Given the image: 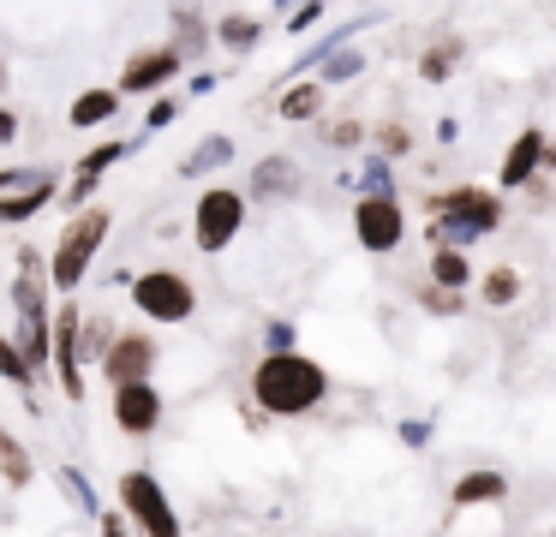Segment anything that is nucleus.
<instances>
[{
    "mask_svg": "<svg viewBox=\"0 0 556 537\" xmlns=\"http://www.w3.org/2000/svg\"><path fill=\"white\" fill-rule=\"evenodd\" d=\"M109 412H114V430H121V436L144 442V436H156V430H162V412H168V406H162L156 382H126V388H114Z\"/></svg>",
    "mask_w": 556,
    "mask_h": 537,
    "instance_id": "nucleus-11",
    "label": "nucleus"
},
{
    "mask_svg": "<svg viewBox=\"0 0 556 537\" xmlns=\"http://www.w3.org/2000/svg\"><path fill=\"white\" fill-rule=\"evenodd\" d=\"M233 162V138H204L198 150H186L180 155V179H204V174H216V167H228Z\"/></svg>",
    "mask_w": 556,
    "mask_h": 537,
    "instance_id": "nucleus-24",
    "label": "nucleus"
},
{
    "mask_svg": "<svg viewBox=\"0 0 556 537\" xmlns=\"http://www.w3.org/2000/svg\"><path fill=\"white\" fill-rule=\"evenodd\" d=\"M180 72H186V60L174 54L168 42H156V48H138V54L126 60L114 90H121V102L126 95H150V102H156V95H168V84L180 78Z\"/></svg>",
    "mask_w": 556,
    "mask_h": 537,
    "instance_id": "nucleus-10",
    "label": "nucleus"
},
{
    "mask_svg": "<svg viewBox=\"0 0 556 537\" xmlns=\"http://www.w3.org/2000/svg\"><path fill=\"white\" fill-rule=\"evenodd\" d=\"M324 95H329V90H324L317 78H300V84H288V90L276 95V114L288 119V126H305V119L324 114Z\"/></svg>",
    "mask_w": 556,
    "mask_h": 537,
    "instance_id": "nucleus-18",
    "label": "nucleus"
},
{
    "mask_svg": "<svg viewBox=\"0 0 556 537\" xmlns=\"http://www.w3.org/2000/svg\"><path fill=\"white\" fill-rule=\"evenodd\" d=\"M544 126H527V131H515V143L503 150V167H496V197L503 191H527L532 179L544 174Z\"/></svg>",
    "mask_w": 556,
    "mask_h": 537,
    "instance_id": "nucleus-12",
    "label": "nucleus"
},
{
    "mask_svg": "<svg viewBox=\"0 0 556 537\" xmlns=\"http://www.w3.org/2000/svg\"><path fill=\"white\" fill-rule=\"evenodd\" d=\"M264 197V203H281V197H300V162L293 155H264L245 179V203Z\"/></svg>",
    "mask_w": 556,
    "mask_h": 537,
    "instance_id": "nucleus-14",
    "label": "nucleus"
},
{
    "mask_svg": "<svg viewBox=\"0 0 556 537\" xmlns=\"http://www.w3.org/2000/svg\"><path fill=\"white\" fill-rule=\"evenodd\" d=\"M329 388H336L329 370L312 353H300V346L293 353H264L252 365V406L264 418H281V424L288 418H312L329 400Z\"/></svg>",
    "mask_w": 556,
    "mask_h": 537,
    "instance_id": "nucleus-1",
    "label": "nucleus"
},
{
    "mask_svg": "<svg viewBox=\"0 0 556 537\" xmlns=\"http://www.w3.org/2000/svg\"><path fill=\"white\" fill-rule=\"evenodd\" d=\"M0 382H13V388L25 394V406L37 412V370L25 365V353L13 346V334H0Z\"/></svg>",
    "mask_w": 556,
    "mask_h": 537,
    "instance_id": "nucleus-25",
    "label": "nucleus"
},
{
    "mask_svg": "<svg viewBox=\"0 0 556 537\" xmlns=\"http://www.w3.org/2000/svg\"><path fill=\"white\" fill-rule=\"evenodd\" d=\"M156 365H162L156 334L121 329V334H114V346H109V358L97 365V376L109 382V388H126V382H150V376H156Z\"/></svg>",
    "mask_w": 556,
    "mask_h": 537,
    "instance_id": "nucleus-9",
    "label": "nucleus"
},
{
    "mask_svg": "<svg viewBox=\"0 0 556 537\" xmlns=\"http://www.w3.org/2000/svg\"><path fill=\"white\" fill-rule=\"evenodd\" d=\"M210 42H216V36H210V24H204V18H198V12H186V7H174V42H168V48H174V54H180V60H186V54H204V48H210Z\"/></svg>",
    "mask_w": 556,
    "mask_h": 537,
    "instance_id": "nucleus-26",
    "label": "nucleus"
},
{
    "mask_svg": "<svg viewBox=\"0 0 556 537\" xmlns=\"http://www.w3.org/2000/svg\"><path fill=\"white\" fill-rule=\"evenodd\" d=\"M54 197H61V186H54L49 174H37L30 186H18V191H7V197H0V227H18V221H30V215H42Z\"/></svg>",
    "mask_w": 556,
    "mask_h": 537,
    "instance_id": "nucleus-16",
    "label": "nucleus"
},
{
    "mask_svg": "<svg viewBox=\"0 0 556 537\" xmlns=\"http://www.w3.org/2000/svg\"><path fill=\"white\" fill-rule=\"evenodd\" d=\"M97 537H132V525H126V513H121V508H102V520H97Z\"/></svg>",
    "mask_w": 556,
    "mask_h": 537,
    "instance_id": "nucleus-37",
    "label": "nucleus"
},
{
    "mask_svg": "<svg viewBox=\"0 0 556 537\" xmlns=\"http://www.w3.org/2000/svg\"><path fill=\"white\" fill-rule=\"evenodd\" d=\"M401 442H407V448H425V442H431V424H425V418H407V424H401Z\"/></svg>",
    "mask_w": 556,
    "mask_h": 537,
    "instance_id": "nucleus-38",
    "label": "nucleus"
},
{
    "mask_svg": "<svg viewBox=\"0 0 556 537\" xmlns=\"http://www.w3.org/2000/svg\"><path fill=\"white\" fill-rule=\"evenodd\" d=\"M114 317H102V310H85V317H78V365H102V358H109V346H114Z\"/></svg>",
    "mask_w": 556,
    "mask_h": 537,
    "instance_id": "nucleus-20",
    "label": "nucleus"
},
{
    "mask_svg": "<svg viewBox=\"0 0 556 537\" xmlns=\"http://www.w3.org/2000/svg\"><path fill=\"white\" fill-rule=\"evenodd\" d=\"M174 114H180V102H174V95H156V102L144 107V131H168Z\"/></svg>",
    "mask_w": 556,
    "mask_h": 537,
    "instance_id": "nucleus-34",
    "label": "nucleus"
},
{
    "mask_svg": "<svg viewBox=\"0 0 556 537\" xmlns=\"http://www.w3.org/2000/svg\"><path fill=\"white\" fill-rule=\"evenodd\" d=\"M460 138V119H437V143H455Z\"/></svg>",
    "mask_w": 556,
    "mask_h": 537,
    "instance_id": "nucleus-40",
    "label": "nucleus"
},
{
    "mask_svg": "<svg viewBox=\"0 0 556 537\" xmlns=\"http://www.w3.org/2000/svg\"><path fill=\"white\" fill-rule=\"evenodd\" d=\"M425 239H431V251L455 245L467 251V239H491L503 233L508 209L496 191H479V186H448V191H425Z\"/></svg>",
    "mask_w": 556,
    "mask_h": 537,
    "instance_id": "nucleus-2",
    "label": "nucleus"
},
{
    "mask_svg": "<svg viewBox=\"0 0 556 537\" xmlns=\"http://www.w3.org/2000/svg\"><path fill=\"white\" fill-rule=\"evenodd\" d=\"M317 138H324L329 150H353V143H365V126H359V119H324Z\"/></svg>",
    "mask_w": 556,
    "mask_h": 537,
    "instance_id": "nucleus-32",
    "label": "nucleus"
},
{
    "mask_svg": "<svg viewBox=\"0 0 556 537\" xmlns=\"http://www.w3.org/2000/svg\"><path fill=\"white\" fill-rule=\"evenodd\" d=\"M126 150H132V143H126V138H102L97 150H85V155H78V179H73V186H66V203H73V209H85V203L97 197V186H102V179H109V167L121 162Z\"/></svg>",
    "mask_w": 556,
    "mask_h": 537,
    "instance_id": "nucleus-13",
    "label": "nucleus"
},
{
    "mask_svg": "<svg viewBox=\"0 0 556 537\" xmlns=\"http://www.w3.org/2000/svg\"><path fill=\"white\" fill-rule=\"evenodd\" d=\"M18 131H25V126H18V114L0 102V143H18Z\"/></svg>",
    "mask_w": 556,
    "mask_h": 537,
    "instance_id": "nucleus-39",
    "label": "nucleus"
},
{
    "mask_svg": "<svg viewBox=\"0 0 556 537\" xmlns=\"http://www.w3.org/2000/svg\"><path fill=\"white\" fill-rule=\"evenodd\" d=\"M317 18H324V0H300V7H293V18H288V30H293V36H305Z\"/></svg>",
    "mask_w": 556,
    "mask_h": 537,
    "instance_id": "nucleus-36",
    "label": "nucleus"
},
{
    "mask_svg": "<svg viewBox=\"0 0 556 537\" xmlns=\"http://www.w3.org/2000/svg\"><path fill=\"white\" fill-rule=\"evenodd\" d=\"M508 472H496V465H472V472H460L455 484H448V501L455 508H496V501H508Z\"/></svg>",
    "mask_w": 556,
    "mask_h": 537,
    "instance_id": "nucleus-15",
    "label": "nucleus"
},
{
    "mask_svg": "<svg viewBox=\"0 0 556 537\" xmlns=\"http://www.w3.org/2000/svg\"><path fill=\"white\" fill-rule=\"evenodd\" d=\"M114 496H121V513L132 525V537H186V520H180V508H174V496L162 489L156 472L126 465L114 477Z\"/></svg>",
    "mask_w": 556,
    "mask_h": 537,
    "instance_id": "nucleus-4",
    "label": "nucleus"
},
{
    "mask_svg": "<svg viewBox=\"0 0 556 537\" xmlns=\"http://www.w3.org/2000/svg\"><path fill=\"white\" fill-rule=\"evenodd\" d=\"M245 209H252V203H245L240 186H204L192 203V245L204 251V257H222V251L240 239Z\"/></svg>",
    "mask_w": 556,
    "mask_h": 537,
    "instance_id": "nucleus-6",
    "label": "nucleus"
},
{
    "mask_svg": "<svg viewBox=\"0 0 556 537\" xmlns=\"http://www.w3.org/2000/svg\"><path fill=\"white\" fill-rule=\"evenodd\" d=\"M78 317H85V310H78L73 298H61L54 317H49V376L61 382V394L73 406L90 394V376H85V365H78Z\"/></svg>",
    "mask_w": 556,
    "mask_h": 537,
    "instance_id": "nucleus-7",
    "label": "nucleus"
},
{
    "mask_svg": "<svg viewBox=\"0 0 556 537\" xmlns=\"http://www.w3.org/2000/svg\"><path fill=\"white\" fill-rule=\"evenodd\" d=\"M216 36L228 54H252L257 42H264V18H252V12H228V18H216Z\"/></svg>",
    "mask_w": 556,
    "mask_h": 537,
    "instance_id": "nucleus-23",
    "label": "nucleus"
},
{
    "mask_svg": "<svg viewBox=\"0 0 556 537\" xmlns=\"http://www.w3.org/2000/svg\"><path fill=\"white\" fill-rule=\"evenodd\" d=\"M317 66H324V78H317V84H324V90H336V84H348L353 72L365 66V54H359V48H336V54L317 60Z\"/></svg>",
    "mask_w": 556,
    "mask_h": 537,
    "instance_id": "nucleus-30",
    "label": "nucleus"
},
{
    "mask_svg": "<svg viewBox=\"0 0 556 537\" xmlns=\"http://www.w3.org/2000/svg\"><path fill=\"white\" fill-rule=\"evenodd\" d=\"M0 484H7V489H30V484H37V460H30V448L7 424H0Z\"/></svg>",
    "mask_w": 556,
    "mask_h": 537,
    "instance_id": "nucleus-19",
    "label": "nucleus"
},
{
    "mask_svg": "<svg viewBox=\"0 0 556 537\" xmlns=\"http://www.w3.org/2000/svg\"><path fill=\"white\" fill-rule=\"evenodd\" d=\"M54 477H61V489L78 501V513H90V520H102V496L90 489V477L78 472V465H54Z\"/></svg>",
    "mask_w": 556,
    "mask_h": 537,
    "instance_id": "nucleus-28",
    "label": "nucleus"
},
{
    "mask_svg": "<svg viewBox=\"0 0 556 537\" xmlns=\"http://www.w3.org/2000/svg\"><path fill=\"white\" fill-rule=\"evenodd\" d=\"M132 305L144 322H156V329H180V322L198 317V286L186 269H168V263H156V269H138L132 281Z\"/></svg>",
    "mask_w": 556,
    "mask_h": 537,
    "instance_id": "nucleus-5",
    "label": "nucleus"
},
{
    "mask_svg": "<svg viewBox=\"0 0 556 537\" xmlns=\"http://www.w3.org/2000/svg\"><path fill=\"white\" fill-rule=\"evenodd\" d=\"M544 537H556V525H551V532H544Z\"/></svg>",
    "mask_w": 556,
    "mask_h": 537,
    "instance_id": "nucleus-42",
    "label": "nucleus"
},
{
    "mask_svg": "<svg viewBox=\"0 0 556 537\" xmlns=\"http://www.w3.org/2000/svg\"><path fill=\"white\" fill-rule=\"evenodd\" d=\"M353 239L371 257H395L407 245V209H401V197H359L353 203Z\"/></svg>",
    "mask_w": 556,
    "mask_h": 537,
    "instance_id": "nucleus-8",
    "label": "nucleus"
},
{
    "mask_svg": "<svg viewBox=\"0 0 556 537\" xmlns=\"http://www.w3.org/2000/svg\"><path fill=\"white\" fill-rule=\"evenodd\" d=\"M425 286H437V293H467V286H472V257H467V251H455V245L431 251V281H425Z\"/></svg>",
    "mask_w": 556,
    "mask_h": 537,
    "instance_id": "nucleus-21",
    "label": "nucleus"
},
{
    "mask_svg": "<svg viewBox=\"0 0 556 537\" xmlns=\"http://www.w3.org/2000/svg\"><path fill=\"white\" fill-rule=\"evenodd\" d=\"M109 233H114V209H102V203H85V209H73V221L61 227V239H54V251H49V286L61 298H73L78 286H85V274L97 269V257H102V245H109Z\"/></svg>",
    "mask_w": 556,
    "mask_h": 537,
    "instance_id": "nucleus-3",
    "label": "nucleus"
},
{
    "mask_svg": "<svg viewBox=\"0 0 556 537\" xmlns=\"http://www.w3.org/2000/svg\"><path fill=\"white\" fill-rule=\"evenodd\" d=\"M353 186H359V197H395V174H389L383 155H371V162L359 167V174H348Z\"/></svg>",
    "mask_w": 556,
    "mask_h": 537,
    "instance_id": "nucleus-29",
    "label": "nucleus"
},
{
    "mask_svg": "<svg viewBox=\"0 0 556 537\" xmlns=\"http://www.w3.org/2000/svg\"><path fill=\"white\" fill-rule=\"evenodd\" d=\"M520 286H527V281H520L515 263H491V269L479 274V305L484 310H508L520 298Z\"/></svg>",
    "mask_w": 556,
    "mask_h": 537,
    "instance_id": "nucleus-22",
    "label": "nucleus"
},
{
    "mask_svg": "<svg viewBox=\"0 0 556 537\" xmlns=\"http://www.w3.org/2000/svg\"><path fill=\"white\" fill-rule=\"evenodd\" d=\"M114 114H121V90H114V84H97V90H78L73 95L66 126H73V131H97V126H109Z\"/></svg>",
    "mask_w": 556,
    "mask_h": 537,
    "instance_id": "nucleus-17",
    "label": "nucleus"
},
{
    "mask_svg": "<svg viewBox=\"0 0 556 537\" xmlns=\"http://www.w3.org/2000/svg\"><path fill=\"white\" fill-rule=\"evenodd\" d=\"M264 353H293V322H264Z\"/></svg>",
    "mask_w": 556,
    "mask_h": 537,
    "instance_id": "nucleus-35",
    "label": "nucleus"
},
{
    "mask_svg": "<svg viewBox=\"0 0 556 537\" xmlns=\"http://www.w3.org/2000/svg\"><path fill=\"white\" fill-rule=\"evenodd\" d=\"M371 143H377V155H383V162H395V155H407V150H413V131L401 126V119H389V126H377V131H371Z\"/></svg>",
    "mask_w": 556,
    "mask_h": 537,
    "instance_id": "nucleus-31",
    "label": "nucleus"
},
{
    "mask_svg": "<svg viewBox=\"0 0 556 537\" xmlns=\"http://www.w3.org/2000/svg\"><path fill=\"white\" fill-rule=\"evenodd\" d=\"M455 60H460V36H443L437 48H425V54H419V78L425 84H448Z\"/></svg>",
    "mask_w": 556,
    "mask_h": 537,
    "instance_id": "nucleus-27",
    "label": "nucleus"
},
{
    "mask_svg": "<svg viewBox=\"0 0 556 537\" xmlns=\"http://www.w3.org/2000/svg\"><path fill=\"white\" fill-rule=\"evenodd\" d=\"M425 310H437V317H460V305H467V293H437V286H425L419 293Z\"/></svg>",
    "mask_w": 556,
    "mask_h": 537,
    "instance_id": "nucleus-33",
    "label": "nucleus"
},
{
    "mask_svg": "<svg viewBox=\"0 0 556 537\" xmlns=\"http://www.w3.org/2000/svg\"><path fill=\"white\" fill-rule=\"evenodd\" d=\"M276 7H281V12H288V7H300V0H276Z\"/></svg>",
    "mask_w": 556,
    "mask_h": 537,
    "instance_id": "nucleus-41",
    "label": "nucleus"
}]
</instances>
